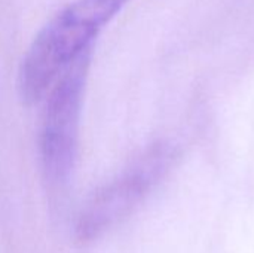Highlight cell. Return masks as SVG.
Wrapping results in <instances>:
<instances>
[{"label":"cell","mask_w":254,"mask_h":253,"mask_svg":"<svg viewBox=\"0 0 254 253\" xmlns=\"http://www.w3.org/2000/svg\"><path fill=\"white\" fill-rule=\"evenodd\" d=\"M177 158V149L167 143L146 151L86 204L76 227L77 239L83 243L92 242L128 218L170 173Z\"/></svg>","instance_id":"obj_2"},{"label":"cell","mask_w":254,"mask_h":253,"mask_svg":"<svg viewBox=\"0 0 254 253\" xmlns=\"http://www.w3.org/2000/svg\"><path fill=\"white\" fill-rule=\"evenodd\" d=\"M89 61L91 49L61 72L46 98L40 131V158L46 177L55 183L67 180L74 166Z\"/></svg>","instance_id":"obj_3"},{"label":"cell","mask_w":254,"mask_h":253,"mask_svg":"<svg viewBox=\"0 0 254 253\" xmlns=\"http://www.w3.org/2000/svg\"><path fill=\"white\" fill-rule=\"evenodd\" d=\"M129 0H74L37 33L18 72L22 103H39L61 72L92 43L101 28Z\"/></svg>","instance_id":"obj_1"}]
</instances>
